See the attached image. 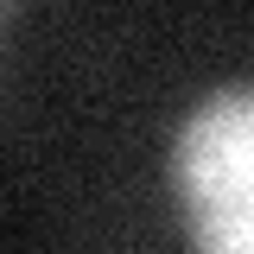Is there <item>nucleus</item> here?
Returning a JSON list of instances; mask_svg holds the SVG:
<instances>
[{"label": "nucleus", "mask_w": 254, "mask_h": 254, "mask_svg": "<svg viewBox=\"0 0 254 254\" xmlns=\"http://www.w3.org/2000/svg\"><path fill=\"white\" fill-rule=\"evenodd\" d=\"M197 254H254V83L216 89L172 146Z\"/></svg>", "instance_id": "nucleus-1"}]
</instances>
